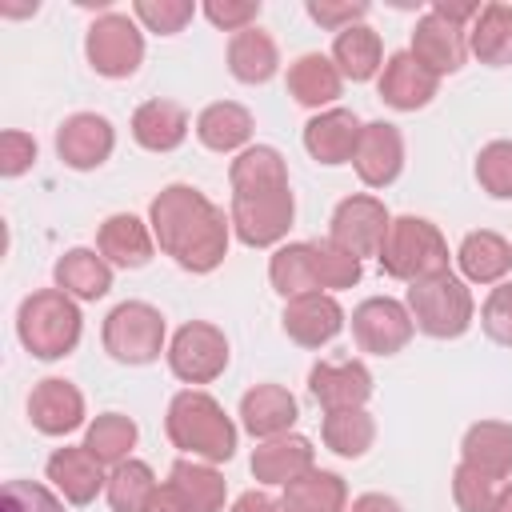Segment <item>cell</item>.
Wrapping results in <instances>:
<instances>
[{
  "mask_svg": "<svg viewBox=\"0 0 512 512\" xmlns=\"http://www.w3.org/2000/svg\"><path fill=\"white\" fill-rule=\"evenodd\" d=\"M148 228L160 252L192 276L216 272L232 244V220L192 184H164L148 204Z\"/></svg>",
  "mask_w": 512,
  "mask_h": 512,
  "instance_id": "obj_1",
  "label": "cell"
},
{
  "mask_svg": "<svg viewBox=\"0 0 512 512\" xmlns=\"http://www.w3.org/2000/svg\"><path fill=\"white\" fill-rule=\"evenodd\" d=\"M164 432H168L172 448H180L184 456L204 460V464H228L236 456V440H240L224 404L200 388H184L168 400Z\"/></svg>",
  "mask_w": 512,
  "mask_h": 512,
  "instance_id": "obj_2",
  "label": "cell"
},
{
  "mask_svg": "<svg viewBox=\"0 0 512 512\" xmlns=\"http://www.w3.org/2000/svg\"><path fill=\"white\" fill-rule=\"evenodd\" d=\"M80 332H84V316L76 300L60 288H40L24 296L16 308V336L24 352H32L36 360H64L68 352H76Z\"/></svg>",
  "mask_w": 512,
  "mask_h": 512,
  "instance_id": "obj_3",
  "label": "cell"
},
{
  "mask_svg": "<svg viewBox=\"0 0 512 512\" xmlns=\"http://www.w3.org/2000/svg\"><path fill=\"white\" fill-rule=\"evenodd\" d=\"M376 260H380L384 276L404 280V284H420V280L452 272L448 268V240L424 216H392Z\"/></svg>",
  "mask_w": 512,
  "mask_h": 512,
  "instance_id": "obj_4",
  "label": "cell"
},
{
  "mask_svg": "<svg viewBox=\"0 0 512 512\" xmlns=\"http://www.w3.org/2000/svg\"><path fill=\"white\" fill-rule=\"evenodd\" d=\"M404 308H408L416 332H424L432 340H456L476 320V300L468 292V280H460L452 272L420 280V284H408Z\"/></svg>",
  "mask_w": 512,
  "mask_h": 512,
  "instance_id": "obj_5",
  "label": "cell"
},
{
  "mask_svg": "<svg viewBox=\"0 0 512 512\" xmlns=\"http://www.w3.org/2000/svg\"><path fill=\"white\" fill-rule=\"evenodd\" d=\"M100 340H104V352L116 364H128V368L152 364V360H160V352H168L164 316L148 300H124V304H116L104 316Z\"/></svg>",
  "mask_w": 512,
  "mask_h": 512,
  "instance_id": "obj_6",
  "label": "cell"
},
{
  "mask_svg": "<svg viewBox=\"0 0 512 512\" xmlns=\"http://www.w3.org/2000/svg\"><path fill=\"white\" fill-rule=\"evenodd\" d=\"M84 56L96 76L104 80H128L144 64V32L136 16L104 12L84 32Z\"/></svg>",
  "mask_w": 512,
  "mask_h": 512,
  "instance_id": "obj_7",
  "label": "cell"
},
{
  "mask_svg": "<svg viewBox=\"0 0 512 512\" xmlns=\"http://www.w3.org/2000/svg\"><path fill=\"white\" fill-rule=\"evenodd\" d=\"M232 220V236L248 248H272L288 236L292 220H296V196L292 184L288 188H272V192H248V196H232L228 208Z\"/></svg>",
  "mask_w": 512,
  "mask_h": 512,
  "instance_id": "obj_8",
  "label": "cell"
},
{
  "mask_svg": "<svg viewBox=\"0 0 512 512\" xmlns=\"http://www.w3.org/2000/svg\"><path fill=\"white\" fill-rule=\"evenodd\" d=\"M168 368L184 384H212L228 368V336L208 320H188L168 340Z\"/></svg>",
  "mask_w": 512,
  "mask_h": 512,
  "instance_id": "obj_9",
  "label": "cell"
},
{
  "mask_svg": "<svg viewBox=\"0 0 512 512\" xmlns=\"http://www.w3.org/2000/svg\"><path fill=\"white\" fill-rule=\"evenodd\" d=\"M388 224H392V212L384 208L380 196L372 192H352L344 196L336 208H332V220H328V236L348 248L352 256H376L384 236H388Z\"/></svg>",
  "mask_w": 512,
  "mask_h": 512,
  "instance_id": "obj_10",
  "label": "cell"
},
{
  "mask_svg": "<svg viewBox=\"0 0 512 512\" xmlns=\"http://www.w3.org/2000/svg\"><path fill=\"white\" fill-rule=\"evenodd\" d=\"M416 324L404 308V300L392 296H368L352 308V336L360 344V352L368 356H396L408 348Z\"/></svg>",
  "mask_w": 512,
  "mask_h": 512,
  "instance_id": "obj_11",
  "label": "cell"
},
{
  "mask_svg": "<svg viewBox=\"0 0 512 512\" xmlns=\"http://www.w3.org/2000/svg\"><path fill=\"white\" fill-rule=\"evenodd\" d=\"M116 148V128L100 112H72L56 128V156L72 172H92L100 168Z\"/></svg>",
  "mask_w": 512,
  "mask_h": 512,
  "instance_id": "obj_12",
  "label": "cell"
},
{
  "mask_svg": "<svg viewBox=\"0 0 512 512\" xmlns=\"http://www.w3.org/2000/svg\"><path fill=\"white\" fill-rule=\"evenodd\" d=\"M344 308L332 292H308V296H296V300H284V312H280V328L292 344L300 348H324L332 344L340 332H344Z\"/></svg>",
  "mask_w": 512,
  "mask_h": 512,
  "instance_id": "obj_13",
  "label": "cell"
},
{
  "mask_svg": "<svg viewBox=\"0 0 512 512\" xmlns=\"http://www.w3.org/2000/svg\"><path fill=\"white\" fill-rule=\"evenodd\" d=\"M84 392L64 376H44L28 392V420L40 436H68L84 424Z\"/></svg>",
  "mask_w": 512,
  "mask_h": 512,
  "instance_id": "obj_14",
  "label": "cell"
},
{
  "mask_svg": "<svg viewBox=\"0 0 512 512\" xmlns=\"http://www.w3.org/2000/svg\"><path fill=\"white\" fill-rule=\"evenodd\" d=\"M360 132H364V120L352 112V108H324L316 112L308 124H304V152L324 164V168H340V164H352L356 156V144H360Z\"/></svg>",
  "mask_w": 512,
  "mask_h": 512,
  "instance_id": "obj_15",
  "label": "cell"
},
{
  "mask_svg": "<svg viewBox=\"0 0 512 512\" xmlns=\"http://www.w3.org/2000/svg\"><path fill=\"white\" fill-rule=\"evenodd\" d=\"M408 52L432 72V76H452L464 68L468 60V32L460 24H448L444 16H436L432 8L416 20L412 28V44Z\"/></svg>",
  "mask_w": 512,
  "mask_h": 512,
  "instance_id": "obj_16",
  "label": "cell"
},
{
  "mask_svg": "<svg viewBox=\"0 0 512 512\" xmlns=\"http://www.w3.org/2000/svg\"><path fill=\"white\" fill-rule=\"evenodd\" d=\"M352 168L360 176V184L368 188H388L396 184V176L404 172V136L396 124L388 120H368L352 156Z\"/></svg>",
  "mask_w": 512,
  "mask_h": 512,
  "instance_id": "obj_17",
  "label": "cell"
},
{
  "mask_svg": "<svg viewBox=\"0 0 512 512\" xmlns=\"http://www.w3.org/2000/svg\"><path fill=\"white\" fill-rule=\"evenodd\" d=\"M44 476H48L52 488H56L68 504H76V508L92 504V500L108 488L104 464H100L84 444H64V448H56V452L48 456V464H44Z\"/></svg>",
  "mask_w": 512,
  "mask_h": 512,
  "instance_id": "obj_18",
  "label": "cell"
},
{
  "mask_svg": "<svg viewBox=\"0 0 512 512\" xmlns=\"http://www.w3.org/2000/svg\"><path fill=\"white\" fill-rule=\"evenodd\" d=\"M308 392L324 412L364 408L372 396V372L360 360H320L308 372Z\"/></svg>",
  "mask_w": 512,
  "mask_h": 512,
  "instance_id": "obj_19",
  "label": "cell"
},
{
  "mask_svg": "<svg viewBox=\"0 0 512 512\" xmlns=\"http://www.w3.org/2000/svg\"><path fill=\"white\" fill-rule=\"evenodd\" d=\"M436 88H440V76H432L408 48H404V52H392V56L384 60L380 76H376L380 100H384L388 108H396V112H416V108L432 104Z\"/></svg>",
  "mask_w": 512,
  "mask_h": 512,
  "instance_id": "obj_20",
  "label": "cell"
},
{
  "mask_svg": "<svg viewBox=\"0 0 512 512\" xmlns=\"http://www.w3.org/2000/svg\"><path fill=\"white\" fill-rule=\"evenodd\" d=\"M296 416H300L296 396L284 384H252L240 396V428L248 436H256V440L288 436L292 424H296Z\"/></svg>",
  "mask_w": 512,
  "mask_h": 512,
  "instance_id": "obj_21",
  "label": "cell"
},
{
  "mask_svg": "<svg viewBox=\"0 0 512 512\" xmlns=\"http://www.w3.org/2000/svg\"><path fill=\"white\" fill-rule=\"evenodd\" d=\"M152 248H156V236H152L148 220H140L132 212H112L96 228V252L112 268H144L152 260Z\"/></svg>",
  "mask_w": 512,
  "mask_h": 512,
  "instance_id": "obj_22",
  "label": "cell"
},
{
  "mask_svg": "<svg viewBox=\"0 0 512 512\" xmlns=\"http://www.w3.org/2000/svg\"><path fill=\"white\" fill-rule=\"evenodd\" d=\"M284 84H288V96H292L296 104L316 108V112L332 108V104L340 100V92H344V76H340V68L332 64V56H324V52H304V56H296V60L288 64Z\"/></svg>",
  "mask_w": 512,
  "mask_h": 512,
  "instance_id": "obj_23",
  "label": "cell"
},
{
  "mask_svg": "<svg viewBox=\"0 0 512 512\" xmlns=\"http://www.w3.org/2000/svg\"><path fill=\"white\" fill-rule=\"evenodd\" d=\"M308 468H316V448L308 436H276V440H260L252 448V476L260 484H272V488H284L288 480L304 476Z\"/></svg>",
  "mask_w": 512,
  "mask_h": 512,
  "instance_id": "obj_24",
  "label": "cell"
},
{
  "mask_svg": "<svg viewBox=\"0 0 512 512\" xmlns=\"http://www.w3.org/2000/svg\"><path fill=\"white\" fill-rule=\"evenodd\" d=\"M176 500L188 508V512H224V500H228V480L216 472V464H204V460H192V456H180L172 460L168 468V480H164Z\"/></svg>",
  "mask_w": 512,
  "mask_h": 512,
  "instance_id": "obj_25",
  "label": "cell"
},
{
  "mask_svg": "<svg viewBox=\"0 0 512 512\" xmlns=\"http://www.w3.org/2000/svg\"><path fill=\"white\" fill-rule=\"evenodd\" d=\"M460 460L492 480L512 476V424L508 420H476L460 440Z\"/></svg>",
  "mask_w": 512,
  "mask_h": 512,
  "instance_id": "obj_26",
  "label": "cell"
},
{
  "mask_svg": "<svg viewBox=\"0 0 512 512\" xmlns=\"http://www.w3.org/2000/svg\"><path fill=\"white\" fill-rule=\"evenodd\" d=\"M132 140L144 152H176L188 140V112L176 100H144L132 112Z\"/></svg>",
  "mask_w": 512,
  "mask_h": 512,
  "instance_id": "obj_27",
  "label": "cell"
},
{
  "mask_svg": "<svg viewBox=\"0 0 512 512\" xmlns=\"http://www.w3.org/2000/svg\"><path fill=\"white\" fill-rule=\"evenodd\" d=\"M456 264L468 284H504V276L512 272V244L492 228H476L460 240Z\"/></svg>",
  "mask_w": 512,
  "mask_h": 512,
  "instance_id": "obj_28",
  "label": "cell"
},
{
  "mask_svg": "<svg viewBox=\"0 0 512 512\" xmlns=\"http://www.w3.org/2000/svg\"><path fill=\"white\" fill-rule=\"evenodd\" d=\"M52 280L72 300H100V296L112 292V264L96 248H68L56 260Z\"/></svg>",
  "mask_w": 512,
  "mask_h": 512,
  "instance_id": "obj_29",
  "label": "cell"
},
{
  "mask_svg": "<svg viewBox=\"0 0 512 512\" xmlns=\"http://www.w3.org/2000/svg\"><path fill=\"white\" fill-rule=\"evenodd\" d=\"M252 112L236 100H216L196 116V140L208 152H244L252 140Z\"/></svg>",
  "mask_w": 512,
  "mask_h": 512,
  "instance_id": "obj_30",
  "label": "cell"
},
{
  "mask_svg": "<svg viewBox=\"0 0 512 512\" xmlns=\"http://www.w3.org/2000/svg\"><path fill=\"white\" fill-rule=\"evenodd\" d=\"M280 504L284 512H348V484L340 472L308 468L304 476L284 484Z\"/></svg>",
  "mask_w": 512,
  "mask_h": 512,
  "instance_id": "obj_31",
  "label": "cell"
},
{
  "mask_svg": "<svg viewBox=\"0 0 512 512\" xmlns=\"http://www.w3.org/2000/svg\"><path fill=\"white\" fill-rule=\"evenodd\" d=\"M328 56H332V64L340 68V76L352 80V84H364V80L380 76V68H384V44H380V32L368 28V24H352V28L336 32Z\"/></svg>",
  "mask_w": 512,
  "mask_h": 512,
  "instance_id": "obj_32",
  "label": "cell"
},
{
  "mask_svg": "<svg viewBox=\"0 0 512 512\" xmlns=\"http://www.w3.org/2000/svg\"><path fill=\"white\" fill-rule=\"evenodd\" d=\"M228 72L240 84H268L280 72V48H276V40L260 24L236 32L228 40Z\"/></svg>",
  "mask_w": 512,
  "mask_h": 512,
  "instance_id": "obj_33",
  "label": "cell"
},
{
  "mask_svg": "<svg viewBox=\"0 0 512 512\" xmlns=\"http://www.w3.org/2000/svg\"><path fill=\"white\" fill-rule=\"evenodd\" d=\"M468 52L488 68L512 64V4L492 0L480 8V16L468 24Z\"/></svg>",
  "mask_w": 512,
  "mask_h": 512,
  "instance_id": "obj_34",
  "label": "cell"
},
{
  "mask_svg": "<svg viewBox=\"0 0 512 512\" xmlns=\"http://www.w3.org/2000/svg\"><path fill=\"white\" fill-rule=\"evenodd\" d=\"M228 184H232V196L288 188V164L272 144H248L244 152H236L228 168Z\"/></svg>",
  "mask_w": 512,
  "mask_h": 512,
  "instance_id": "obj_35",
  "label": "cell"
},
{
  "mask_svg": "<svg viewBox=\"0 0 512 512\" xmlns=\"http://www.w3.org/2000/svg\"><path fill=\"white\" fill-rule=\"evenodd\" d=\"M320 440H324L328 452H336L344 460H360L372 448V440H376V420L368 416V408H336V412H324Z\"/></svg>",
  "mask_w": 512,
  "mask_h": 512,
  "instance_id": "obj_36",
  "label": "cell"
},
{
  "mask_svg": "<svg viewBox=\"0 0 512 512\" xmlns=\"http://www.w3.org/2000/svg\"><path fill=\"white\" fill-rule=\"evenodd\" d=\"M140 440V428L132 416L124 412H100L96 420H88L84 428V448L104 464V468H116L124 460H132V448Z\"/></svg>",
  "mask_w": 512,
  "mask_h": 512,
  "instance_id": "obj_37",
  "label": "cell"
},
{
  "mask_svg": "<svg viewBox=\"0 0 512 512\" xmlns=\"http://www.w3.org/2000/svg\"><path fill=\"white\" fill-rule=\"evenodd\" d=\"M268 280H272V288H276L284 300L320 292L316 268H312V240L280 244V248L272 252V260H268Z\"/></svg>",
  "mask_w": 512,
  "mask_h": 512,
  "instance_id": "obj_38",
  "label": "cell"
},
{
  "mask_svg": "<svg viewBox=\"0 0 512 512\" xmlns=\"http://www.w3.org/2000/svg\"><path fill=\"white\" fill-rule=\"evenodd\" d=\"M156 488H160V484H156V472H152L144 460L132 456V460L108 468V488H104V496H108L112 512H144V504L152 500Z\"/></svg>",
  "mask_w": 512,
  "mask_h": 512,
  "instance_id": "obj_39",
  "label": "cell"
},
{
  "mask_svg": "<svg viewBox=\"0 0 512 512\" xmlns=\"http://www.w3.org/2000/svg\"><path fill=\"white\" fill-rule=\"evenodd\" d=\"M312 268H316V284H320V292L352 288V284H360V276H364V260L352 256L348 248H340L332 236L312 240Z\"/></svg>",
  "mask_w": 512,
  "mask_h": 512,
  "instance_id": "obj_40",
  "label": "cell"
},
{
  "mask_svg": "<svg viewBox=\"0 0 512 512\" xmlns=\"http://www.w3.org/2000/svg\"><path fill=\"white\" fill-rule=\"evenodd\" d=\"M500 492H504V480H492L464 460L452 468V500L460 512H492Z\"/></svg>",
  "mask_w": 512,
  "mask_h": 512,
  "instance_id": "obj_41",
  "label": "cell"
},
{
  "mask_svg": "<svg viewBox=\"0 0 512 512\" xmlns=\"http://www.w3.org/2000/svg\"><path fill=\"white\" fill-rule=\"evenodd\" d=\"M476 184L492 200H512V140H488L476 156Z\"/></svg>",
  "mask_w": 512,
  "mask_h": 512,
  "instance_id": "obj_42",
  "label": "cell"
},
{
  "mask_svg": "<svg viewBox=\"0 0 512 512\" xmlns=\"http://www.w3.org/2000/svg\"><path fill=\"white\" fill-rule=\"evenodd\" d=\"M132 16H136V24H144L156 36H176L196 16V4L192 0H136Z\"/></svg>",
  "mask_w": 512,
  "mask_h": 512,
  "instance_id": "obj_43",
  "label": "cell"
},
{
  "mask_svg": "<svg viewBox=\"0 0 512 512\" xmlns=\"http://www.w3.org/2000/svg\"><path fill=\"white\" fill-rule=\"evenodd\" d=\"M64 496L40 480H8L0 488V512H64Z\"/></svg>",
  "mask_w": 512,
  "mask_h": 512,
  "instance_id": "obj_44",
  "label": "cell"
},
{
  "mask_svg": "<svg viewBox=\"0 0 512 512\" xmlns=\"http://www.w3.org/2000/svg\"><path fill=\"white\" fill-rule=\"evenodd\" d=\"M480 328L492 344L512 348V280H504L488 292V300L480 308Z\"/></svg>",
  "mask_w": 512,
  "mask_h": 512,
  "instance_id": "obj_45",
  "label": "cell"
},
{
  "mask_svg": "<svg viewBox=\"0 0 512 512\" xmlns=\"http://www.w3.org/2000/svg\"><path fill=\"white\" fill-rule=\"evenodd\" d=\"M304 12H308L320 28H328V32H344V28H352V24H364V16H368V0H308Z\"/></svg>",
  "mask_w": 512,
  "mask_h": 512,
  "instance_id": "obj_46",
  "label": "cell"
},
{
  "mask_svg": "<svg viewBox=\"0 0 512 512\" xmlns=\"http://www.w3.org/2000/svg\"><path fill=\"white\" fill-rule=\"evenodd\" d=\"M36 156H40V148H36V140L28 132H20V128L0 132V176L4 180L24 176L36 164Z\"/></svg>",
  "mask_w": 512,
  "mask_h": 512,
  "instance_id": "obj_47",
  "label": "cell"
},
{
  "mask_svg": "<svg viewBox=\"0 0 512 512\" xmlns=\"http://www.w3.org/2000/svg\"><path fill=\"white\" fill-rule=\"evenodd\" d=\"M220 32H244V28H252L256 20H260V0H204V8H200Z\"/></svg>",
  "mask_w": 512,
  "mask_h": 512,
  "instance_id": "obj_48",
  "label": "cell"
},
{
  "mask_svg": "<svg viewBox=\"0 0 512 512\" xmlns=\"http://www.w3.org/2000/svg\"><path fill=\"white\" fill-rule=\"evenodd\" d=\"M432 12L436 16H444L448 24H472L476 16H480V4H472V0H432Z\"/></svg>",
  "mask_w": 512,
  "mask_h": 512,
  "instance_id": "obj_49",
  "label": "cell"
},
{
  "mask_svg": "<svg viewBox=\"0 0 512 512\" xmlns=\"http://www.w3.org/2000/svg\"><path fill=\"white\" fill-rule=\"evenodd\" d=\"M228 512H284V504L272 500L268 492H256V488H252V492H240Z\"/></svg>",
  "mask_w": 512,
  "mask_h": 512,
  "instance_id": "obj_50",
  "label": "cell"
},
{
  "mask_svg": "<svg viewBox=\"0 0 512 512\" xmlns=\"http://www.w3.org/2000/svg\"><path fill=\"white\" fill-rule=\"evenodd\" d=\"M348 512H404V508H400V500L388 496V492H360V496L348 504Z\"/></svg>",
  "mask_w": 512,
  "mask_h": 512,
  "instance_id": "obj_51",
  "label": "cell"
},
{
  "mask_svg": "<svg viewBox=\"0 0 512 512\" xmlns=\"http://www.w3.org/2000/svg\"><path fill=\"white\" fill-rule=\"evenodd\" d=\"M144 512H188V508L176 500V492H172L168 484H160V488L152 492V500L144 504Z\"/></svg>",
  "mask_w": 512,
  "mask_h": 512,
  "instance_id": "obj_52",
  "label": "cell"
},
{
  "mask_svg": "<svg viewBox=\"0 0 512 512\" xmlns=\"http://www.w3.org/2000/svg\"><path fill=\"white\" fill-rule=\"evenodd\" d=\"M492 512H512V484H504V492H500V500H496Z\"/></svg>",
  "mask_w": 512,
  "mask_h": 512,
  "instance_id": "obj_53",
  "label": "cell"
}]
</instances>
